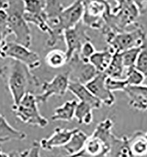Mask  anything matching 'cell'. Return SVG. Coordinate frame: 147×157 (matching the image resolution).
I'll use <instances>...</instances> for the list:
<instances>
[{
    "label": "cell",
    "instance_id": "6da1fadb",
    "mask_svg": "<svg viewBox=\"0 0 147 157\" xmlns=\"http://www.w3.org/2000/svg\"><path fill=\"white\" fill-rule=\"evenodd\" d=\"M0 78L12 96L13 105H17L27 94H34L40 86L39 79L27 65L13 59L0 68Z\"/></svg>",
    "mask_w": 147,
    "mask_h": 157
},
{
    "label": "cell",
    "instance_id": "7a4b0ae2",
    "mask_svg": "<svg viewBox=\"0 0 147 157\" xmlns=\"http://www.w3.org/2000/svg\"><path fill=\"white\" fill-rule=\"evenodd\" d=\"M8 15V27L15 36V42L29 48L32 44L31 31L24 17V1H8L6 10Z\"/></svg>",
    "mask_w": 147,
    "mask_h": 157
},
{
    "label": "cell",
    "instance_id": "3957f363",
    "mask_svg": "<svg viewBox=\"0 0 147 157\" xmlns=\"http://www.w3.org/2000/svg\"><path fill=\"white\" fill-rule=\"evenodd\" d=\"M106 41L115 53H121L133 48L144 47L146 33L142 25L137 24L133 29L105 34Z\"/></svg>",
    "mask_w": 147,
    "mask_h": 157
},
{
    "label": "cell",
    "instance_id": "277c9868",
    "mask_svg": "<svg viewBox=\"0 0 147 157\" xmlns=\"http://www.w3.org/2000/svg\"><path fill=\"white\" fill-rule=\"evenodd\" d=\"M38 105L36 95L28 93L17 105L12 106V111L22 122L44 128L49 124V121L41 115Z\"/></svg>",
    "mask_w": 147,
    "mask_h": 157
},
{
    "label": "cell",
    "instance_id": "5b68a950",
    "mask_svg": "<svg viewBox=\"0 0 147 157\" xmlns=\"http://www.w3.org/2000/svg\"><path fill=\"white\" fill-rule=\"evenodd\" d=\"M1 58H11L27 65L31 70L39 68L41 64L38 54L15 41H7L1 54Z\"/></svg>",
    "mask_w": 147,
    "mask_h": 157
},
{
    "label": "cell",
    "instance_id": "8992f818",
    "mask_svg": "<svg viewBox=\"0 0 147 157\" xmlns=\"http://www.w3.org/2000/svg\"><path fill=\"white\" fill-rule=\"evenodd\" d=\"M70 82L69 71L56 74L50 81H45L41 86L42 93L36 95L38 104L47 103L53 96H64L68 91Z\"/></svg>",
    "mask_w": 147,
    "mask_h": 157
},
{
    "label": "cell",
    "instance_id": "52a82bcc",
    "mask_svg": "<svg viewBox=\"0 0 147 157\" xmlns=\"http://www.w3.org/2000/svg\"><path fill=\"white\" fill-rule=\"evenodd\" d=\"M70 81L86 85L98 74L95 68L89 62H85L79 53H75L68 60Z\"/></svg>",
    "mask_w": 147,
    "mask_h": 157
},
{
    "label": "cell",
    "instance_id": "ba28073f",
    "mask_svg": "<svg viewBox=\"0 0 147 157\" xmlns=\"http://www.w3.org/2000/svg\"><path fill=\"white\" fill-rule=\"evenodd\" d=\"M82 22L88 29H102L108 1H85Z\"/></svg>",
    "mask_w": 147,
    "mask_h": 157
},
{
    "label": "cell",
    "instance_id": "9c48e42d",
    "mask_svg": "<svg viewBox=\"0 0 147 157\" xmlns=\"http://www.w3.org/2000/svg\"><path fill=\"white\" fill-rule=\"evenodd\" d=\"M88 29V28L81 21L74 27L64 31V41L66 45L65 52L68 60L75 53L79 52L84 43L91 41V38L87 34Z\"/></svg>",
    "mask_w": 147,
    "mask_h": 157
},
{
    "label": "cell",
    "instance_id": "30bf717a",
    "mask_svg": "<svg viewBox=\"0 0 147 157\" xmlns=\"http://www.w3.org/2000/svg\"><path fill=\"white\" fill-rule=\"evenodd\" d=\"M84 14V3L81 1H75L65 7L59 16L60 31L64 34L67 29H72L82 21Z\"/></svg>",
    "mask_w": 147,
    "mask_h": 157
},
{
    "label": "cell",
    "instance_id": "8fae6325",
    "mask_svg": "<svg viewBox=\"0 0 147 157\" xmlns=\"http://www.w3.org/2000/svg\"><path fill=\"white\" fill-rule=\"evenodd\" d=\"M106 77L107 75L104 73H98L85 86L92 94L99 100L102 104L111 107L115 102V97L113 93L110 91L106 86L105 81Z\"/></svg>",
    "mask_w": 147,
    "mask_h": 157
},
{
    "label": "cell",
    "instance_id": "7c38bea8",
    "mask_svg": "<svg viewBox=\"0 0 147 157\" xmlns=\"http://www.w3.org/2000/svg\"><path fill=\"white\" fill-rule=\"evenodd\" d=\"M78 129L56 127L54 129L53 134L49 137L42 138L39 141L41 149L51 151L55 148L63 147L70 141L72 136Z\"/></svg>",
    "mask_w": 147,
    "mask_h": 157
},
{
    "label": "cell",
    "instance_id": "4fadbf2b",
    "mask_svg": "<svg viewBox=\"0 0 147 157\" xmlns=\"http://www.w3.org/2000/svg\"><path fill=\"white\" fill-rule=\"evenodd\" d=\"M110 150L109 145L97 136H88L83 148L74 155L65 157H106Z\"/></svg>",
    "mask_w": 147,
    "mask_h": 157
},
{
    "label": "cell",
    "instance_id": "5bb4252c",
    "mask_svg": "<svg viewBox=\"0 0 147 157\" xmlns=\"http://www.w3.org/2000/svg\"><path fill=\"white\" fill-rule=\"evenodd\" d=\"M124 92L129 99L128 104L131 107L142 112H147V85L127 86Z\"/></svg>",
    "mask_w": 147,
    "mask_h": 157
},
{
    "label": "cell",
    "instance_id": "9a60e30c",
    "mask_svg": "<svg viewBox=\"0 0 147 157\" xmlns=\"http://www.w3.org/2000/svg\"><path fill=\"white\" fill-rule=\"evenodd\" d=\"M68 91L77 97L79 102L89 104L94 109H98L102 107V102L92 94L85 85L70 81Z\"/></svg>",
    "mask_w": 147,
    "mask_h": 157
},
{
    "label": "cell",
    "instance_id": "2e32d148",
    "mask_svg": "<svg viewBox=\"0 0 147 157\" xmlns=\"http://www.w3.org/2000/svg\"><path fill=\"white\" fill-rule=\"evenodd\" d=\"M106 157H136L130 148L128 136H124L118 137L114 134Z\"/></svg>",
    "mask_w": 147,
    "mask_h": 157
},
{
    "label": "cell",
    "instance_id": "e0dca14e",
    "mask_svg": "<svg viewBox=\"0 0 147 157\" xmlns=\"http://www.w3.org/2000/svg\"><path fill=\"white\" fill-rule=\"evenodd\" d=\"M27 138L24 131L12 127L6 118L0 114V144H4L11 141H23Z\"/></svg>",
    "mask_w": 147,
    "mask_h": 157
},
{
    "label": "cell",
    "instance_id": "ac0fdd59",
    "mask_svg": "<svg viewBox=\"0 0 147 157\" xmlns=\"http://www.w3.org/2000/svg\"><path fill=\"white\" fill-rule=\"evenodd\" d=\"M115 53L110 47L101 51H96L90 58L89 63L92 65L98 73H104L108 68Z\"/></svg>",
    "mask_w": 147,
    "mask_h": 157
},
{
    "label": "cell",
    "instance_id": "d6986e66",
    "mask_svg": "<svg viewBox=\"0 0 147 157\" xmlns=\"http://www.w3.org/2000/svg\"><path fill=\"white\" fill-rule=\"evenodd\" d=\"M78 101L75 100L67 101L63 105L56 108L51 119L52 121L71 122L75 118V113Z\"/></svg>",
    "mask_w": 147,
    "mask_h": 157
},
{
    "label": "cell",
    "instance_id": "ffe728a7",
    "mask_svg": "<svg viewBox=\"0 0 147 157\" xmlns=\"http://www.w3.org/2000/svg\"><path fill=\"white\" fill-rule=\"evenodd\" d=\"M131 150L136 157H142L147 154V140L145 132L137 131L128 136Z\"/></svg>",
    "mask_w": 147,
    "mask_h": 157
},
{
    "label": "cell",
    "instance_id": "44dd1931",
    "mask_svg": "<svg viewBox=\"0 0 147 157\" xmlns=\"http://www.w3.org/2000/svg\"><path fill=\"white\" fill-rule=\"evenodd\" d=\"M88 136L83 131L78 129L72 136L70 141L63 147L68 156L74 155L82 150Z\"/></svg>",
    "mask_w": 147,
    "mask_h": 157
},
{
    "label": "cell",
    "instance_id": "7402d4cb",
    "mask_svg": "<svg viewBox=\"0 0 147 157\" xmlns=\"http://www.w3.org/2000/svg\"><path fill=\"white\" fill-rule=\"evenodd\" d=\"M126 69L124 67L120 53H115L112 61L104 72L107 77L115 79H124Z\"/></svg>",
    "mask_w": 147,
    "mask_h": 157
},
{
    "label": "cell",
    "instance_id": "603a6c76",
    "mask_svg": "<svg viewBox=\"0 0 147 157\" xmlns=\"http://www.w3.org/2000/svg\"><path fill=\"white\" fill-rule=\"evenodd\" d=\"M68 57L65 51L59 49H54L48 52L45 57L46 64L52 68H60L67 64Z\"/></svg>",
    "mask_w": 147,
    "mask_h": 157
},
{
    "label": "cell",
    "instance_id": "cb8c5ba5",
    "mask_svg": "<svg viewBox=\"0 0 147 157\" xmlns=\"http://www.w3.org/2000/svg\"><path fill=\"white\" fill-rule=\"evenodd\" d=\"M93 110L94 108L89 104L78 101L75 113V118L78 123L85 125L91 124L93 121Z\"/></svg>",
    "mask_w": 147,
    "mask_h": 157
},
{
    "label": "cell",
    "instance_id": "d4e9b609",
    "mask_svg": "<svg viewBox=\"0 0 147 157\" xmlns=\"http://www.w3.org/2000/svg\"><path fill=\"white\" fill-rule=\"evenodd\" d=\"M144 48L145 47L133 48L120 53L122 63L126 70L135 67L138 57Z\"/></svg>",
    "mask_w": 147,
    "mask_h": 157
},
{
    "label": "cell",
    "instance_id": "484cf974",
    "mask_svg": "<svg viewBox=\"0 0 147 157\" xmlns=\"http://www.w3.org/2000/svg\"><path fill=\"white\" fill-rule=\"evenodd\" d=\"M65 7L64 1H46L44 13L47 17V20L59 17Z\"/></svg>",
    "mask_w": 147,
    "mask_h": 157
},
{
    "label": "cell",
    "instance_id": "4316f807",
    "mask_svg": "<svg viewBox=\"0 0 147 157\" xmlns=\"http://www.w3.org/2000/svg\"><path fill=\"white\" fill-rule=\"evenodd\" d=\"M124 79L128 86H138L144 84L145 77L133 67L126 69Z\"/></svg>",
    "mask_w": 147,
    "mask_h": 157
},
{
    "label": "cell",
    "instance_id": "83f0119b",
    "mask_svg": "<svg viewBox=\"0 0 147 157\" xmlns=\"http://www.w3.org/2000/svg\"><path fill=\"white\" fill-rule=\"evenodd\" d=\"M25 12L30 14H39L44 11L46 1H24Z\"/></svg>",
    "mask_w": 147,
    "mask_h": 157
},
{
    "label": "cell",
    "instance_id": "f1b7e54d",
    "mask_svg": "<svg viewBox=\"0 0 147 157\" xmlns=\"http://www.w3.org/2000/svg\"><path fill=\"white\" fill-rule=\"evenodd\" d=\"M106 86L111 92L122 91H124L128 84L124 79H115L107 77L106 79Z\"/></svg>",
    "mask_w": 147,
    "mask_h": 157
},
{
    "label": "cell",
    "instance_id": "f546056e",
    "mask_svg": "<svg viewBox=\"0 0 147 157\" xmlns=\"http://www.w3.org/2000/svg\"><path fill=\"white\" fill-rule=\"evenodd\" d=\"M135 68L147 78V50L144 48L138 57Z\"/></svg>",
    "mask_w": 147,
    "mask_h": 157
},
{
    "label": "cell",
    "instance_id": "4dcf8cb0",
    "mask_svg": "<svg viewBox=\"0 0 147 157\" xmlns=\"http://www.w3.org/2000/svg\"><path fill=\"white\" fill-rule=\"evenodd\" d=\"M95 52V48L91 41H87L83 45L78 53L84 61L89 62L90 58Z\"/></svg>",
    "mask_w": 147,
    "mask_h": 157
},
{
    "label": "cell",
    "instance_id": "1f68e13d",
    "mask_svg": "<svg viewBox=\"0 0 147 157\" xmlns=\"http://www.w3.org/2000/svg\"><path fill=\"white\" fill-rule=\"evenodd\" d=\"M0 33L6 39L8 36L11 35L8 27V15L6 10L0 11Z\"/></svg>",
    "mask_w": 147,
    "mask_h": 157
},
{
    "label": "cell",
    "instance_id": "d6a6232c",
    "mask_svg": "<svg viewBox=\"0 0 147 157\" xmlns=\"http://www.w3.org/2000/svg\"><path fill=\"white\" fill-rule=\"evenodd\" d=\"M40 146L39 141H34L29 149V152L27 157H41L40 156Z\"/></svg>",
    "mask_w": 147,
    "mask_h": 157
},
{
    "label": "cell",
    "instance_id": "836d02e7",
    "mask_svg": "<svg viewBox=\"0 0 147 157\" xmlns=\"http://www.w3.org/2000/svg\"><path fill=\"white\" fill-rule=\"evenodd\" d=\"M29 152V149L24 151L13 150L8 153V157H27Z\"/></svg>",
    "mask_w": 147,
    "mask_h": 157
},
{
    "label": "cell",
    "instance_id": "e575fe53",
    "mask_svg": "<svg viewBox=\"0 0 147 157\" xmlns=\"http://www.w3.org/2000/svg\"><path fill=\"white\" fill-rule=\"evenodd\" d=\"M7 39L5 38L4 37V36H2L1 33H0V57H1V51L4 47V45H5V44L7 42Z\"/></svg>",
    "mask_w": 147,
    "mask_h": 157
},
{
    "label": "cell",
    "instance_id": "d590c367",
    "mask_svg": "<svg viewBox=\"0 0 147 157\" xmlns=\"http://www.w3.org/2000/svg\"><path fill=\"white\" fill-rule=\"evenodd\" d=\"M8 6V1H0V11L6 10Z\"/></svg>",
    "mask_w": 147,
    "mask_h": 157
},
{
    "label": "cell",
    "instance_id": "8d00e7d4",
    "mask_svg": "<svg viewBox=\"0 0 147 157\" xmlns=\"http://www.w3.org/2000/svg\"><path fill=\"white\" fill-rule=\"evenodd\" d=\"M0 157H8V154L2 151L1 148H0Z\"/></svg>",
    "mask_w": 147,
    "mask_h": 157
},
{
    "label": "cell",
    "instance_id": "74e56055",
    "mask_svg": "<svg viewBox=\"0 0 147 157\" xmlns=\"http://www.w3.org/2000/svg\"><path fill=\"white\" fill-rule=\"evenodd\" d=\"M145 137H146L147 140V132H145Z\"/></svg>",
    "mask_w": 147,
    "mask_h": 157
},
{
    "label": "cell",
    "instance_id": "f35d334b",
    "mask_svg": "<svg viewBox=\"0 0 147 157\" xmlns=\"http://www.w3.org/2000/svg\"><path fill=\"white\" fill-rule=\"evenodd\" d=\"M147 157V155H144V156H143V157Z\"/></svg>",
    "mask_w": 147,
    "mask_h": 157
},
{
    "label": "cell",
    "instance_id": "ab89813d",
    "mask_svg": "<svg viewBox=\"0 0 147 157\" xmlns=\"http://www.w3.org/2000/svg\"><path fill=\"white\" fill-rule=\"evenodd\" d=\"M145 84V85H147V82H145V84Z\"/></svg>",
    "mask_w": 147,
    "mask_h": 157
}]
</instances>
